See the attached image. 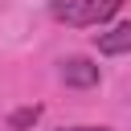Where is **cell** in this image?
<instances>
[{"instance_id": "obj_3", "label": "cell", "mask_w": 131, "mask_h": 131, "mask_svg": "<svg viewBox=\"0 0 131 131\" xmlns=\"http://www.w3.org/2000/svg\"><path fill=\"white\" fill-rule=\"evenodd\" d=\"M94 45H98V53H106V57H123V53L131 49V25L123 20V25L106 29V33H98Z\"/></svg>"}, {"instance_id": "obj_2", "label": "cell", "mask_w": 131, "mask_h": 131, "mask_svg": "<svg viewBox=\"0 0 131 131\" xmlns=\"http://www.w3.org/2000/svg\"><path fill=\"white\" fill-rule=\"evenodd\" d=\"M57 74H61V82H66V86H78V90H90V86H98V78H102V74H98V66H94V61H86V57H66Z\"/></svg>"}, {"instance_id": "obj_5", "label": "cell", "mask_w": 131, "mask_h": 131, "mask_svg": "<svg viewBox=\"0 0 131 131\" xmlns=\"http://www.w3.org/2000/svg\"><path fill=\"white\" fill-rule=\"evenodd\" d=\"M57 131H111V127H57Z\"/></svg>"}, {"instance_id": "obj_1", "label": "cell", "mask_w": 131, "mask_h": 131, "mask_svg": "<svg viewBox=\"0 0 131 131\" xmlns=\"http://www.w3.org/2000/svg\"><path fill=\"white\" fill-rule=\"evenodd\" d=\"M119 8H123V0H49V16L61 20V25H74V29L102 25Z\"/></svg>"}, {"instance_id": "obj_4", "label": "cell", "mask_w": 131, "mask_h": 131, "mask_svg": "<svg viewBox=\"0 0 131 131\" xmlns=\"http://www.w3.org/2000/svg\"><path fill=\"white\" fill-rule=\"evenodd\" d=\"M37 119H41V106H25V111H16V115L8 119V127H12V131H25V127H33Z\"/></svg>"}]
</instances>
